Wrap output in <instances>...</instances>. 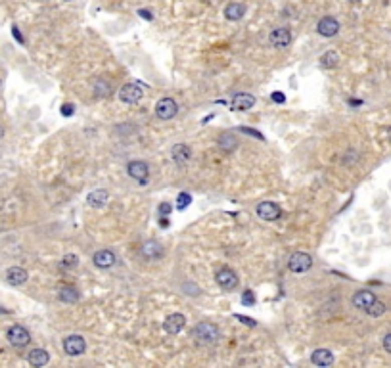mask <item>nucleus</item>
<instances>
[{
	"instance_id": "f257e3e1",
	"label": "nucleus",
	"mask_w": 391,
	"mask_h": 368,
	"mask_svg": "<svg viewBox=\"0 0 391 368\" xmlns=\"http://www.w3.org/2000/svg\"><path fill=\"white\" fill-rule=\"evenodd\" d=\"M192 336H194L200 343L211 345V343H215L219 337H221V334H219V328L213 324V322H200V324H196Z\"/></svg>"
},
{
	"instance_id": "f03ea898",
	"label": "nucleus",
	"mask_w": 391,
	"mask_h": 368,
	"mask_svg": "<svg viewBox=\"0 0 391 368\" xmlns=\"http://www.w3.org/2000/svg\"><path fill=\"white\" fill-rule=\"evenodd\" d=\"M313 265V257L305 251H295L292 253V257L288 259V269L292 272H305L311 269Z\"/></svg>"
},
{
	"instance_id": "7ed1b4c3",
	"label": "nucleus",
	"mask_w": 391,
	"mask_h": 368,
	"mask_svg": "<svg viewBox=\"0 0 391 368\" xmlns=\"http://www.w3.org/2000/svg\"><path fill=\"white\" fill-rule=\"evenodd\" d=\"M176 113H178V104L174 102L173 98H161L157 102V106H155V115L163 121L173 119Z\"/></svg>"
},
{
	"instance_id": "20e7f679",
	"label": "nucleus",
	"mask_w": 391,
	"mask_h": 368,
	"mask_svg": "<svg viewBox=\"0 0 391 368\" xmlns=\"http://www.w3.org/2000/svg\"><path fill=\"white\" fill-rule=\"evenodd\" d=\"M142 96H144V90L136 83H129L119 88V100L125 104H136L142 100Z\"/></svg>"
},
{
	"instance_id": "39448f33",
	"label": "nucleus",
	"mask_w": 391,
	"mask_h": 368,
	"mask_svg": "<svg viewBox=\"0 0 391 368\" xmlns=\"http://www.w3.org/2000/svg\"><path fill=\"white\" fill-rule=\"evenodd\" d=\"M215 280H217V284L225 290V292H230V290H234V288L238 286V276H236V272L232 271V269H228V267H223L221 271H217Z\"/></svg>"
},
{
	"instance_id": "423d86ee",
	"label": "nucleus",
	"mask_w": 391,
	"mask_h": 368,
	"mask_svg": "<svg viewBox=\"0 0 391 368\" xmlns=\"http://www.w3.org/2000/svg\"><path fill=\"white\" fill-rule=\"evenodd\" d=\"M87 349V341L81 336H67L64 339V351L69 357H79Z\"/></svg>"
},
{
	"instance_id": "0eeeda50",
	"label": "nucleus",
	"mask_w": 391,
	"mask_h": 368,
	"mask_svg": "<svg viewBox=\"0 0 391 368\" xmlns=\"http://www.w3.org/2000/svg\"><path fill=\"white\" fill-rule=\"evenodd\" d=\"M129 174L130 178H134L138 184H148V176H150V167L144 161H130L129 163Z\"/></svg>"
},
{
	"instance_id": "6e6552de",
	"label": "nucleus",
	"mask_w": 391,
	"mask_h": 368,
	"mask_svg": "<svg viewBox=\"0 0 391 368\" xmlns=\"http://www.w3.org/2000/svg\"><path fill=\"white\" fill-rule=\"evenodd\" d=\"M8 341H10L14 347H25L29 341H31V336L29 332L23 328V326H12L8 330Z\"/></svg>"
},
{
	"instance_id": "1a4fd4ad",
	"label": "nucleus",
	"mask_w": 391,
	"mask_h": 368,
	"mask_svg": "<svg viewBox=\"0 0 391 368\" xmlns=\"http://www.w3.org/2000/svg\"><path fill=\"white\" fill-rule=\"evenodd\" d=\"M257 215L263 219V221H276V219H280L282 215V209L276 206V204H272V202H261L257 204Z\"/></svg>"
},
{
	"instance_id": "9d476101",
	"label": "nucleus",
	"mask_w": 391,
	"mask_h": 368,
	"mask_svg": "<svg viewBox=\"0 0 391 368\" xmlns=\"http://www.w3.org/2000/svg\"><path fill=\"white\" fill-rule=\"evenodd\" d=\"M269 41H271V44L272 46H276V48H286L288 44L292 43V33H290L288 27H278V29L271 31Z\"/></svg>"
},
{
	"instance_id": "9b49d317",
	"label": "nucleus",
	"mask_w": 391,
	"mask_h": 368,
	"mask_svg": "<svg viewBox=\"0 0 391 368\" xmlns=\"http://www.w3.org/2000/svg\"><path fill=\"white\" fill-rule=\"evenodd\" d=\"M165 330L169 332V334H180V330H184L186 326V316L180 313H174V314H169L167 318H165Z\"/></svg>"
},
{
	"instance_id": "f8f14e48",
	"label": "nucleus",
	"mask_w": 391,
	"mask_h": 368,
	"mask_svg": "<svg viewBox=\"0 0 391 368\" xmlns=\"http://www.w3.org/2000/svg\"><path fill=\"white\" fill-rule=\"evenodd\" d=\"M316 31L320 33L322 37H334V35H337V31H339V22H337L336 18H332V16H326V18H322V20L318 22Z\"/></svg>"
},
{
	"instance_id": "ddd939ff",
	"label": "nucleus",
	"mask_w": 391,
	"mask_h": 368,
	"mask_svg": "<svg viewBox=\"0 0 391 368\" xmlns=\"http://www.w3.org/2000/svg\"><path fill=\"white\" fill-rule=\"evenodd\" d=\"M92 261H94V265H96L98 269H109V267L115 265L117 257H115V253L109 251V249H100V251L94 253Z\"/></svg>"
},
{
	"instance_id": "4468645a",
	"label": "nucleus",
	"mask_w": 391,
	"mask_h": 368,
	"mask_svg": "<svg viewBox=\"0 0 391 368\" xmlns=\"http://www.w3.org/2000/svg\"><path fill=\"white\" fill-rule=\"evenodd\" d=\"M163 253H165V249L159 242H155V240H150V242H146L144 246H142V255L146 257V259H161Z\"/></svg>"
},
{
	"instance_id": "2eb2a0df",
	"label": "nucleus",
	"mask_w": 391,
	"mask_h": 368,
	"mask_svg": "<svg viewBox=\"0 0 391 368\" xmlns=\"http://www.w3.org/2000/svg\"><path fill=\"white\" fill-rule=\"evenodd\" d=\"M171 153H173V161L176 163L178 167L186 165V163L190 161V157H192V150H190L186 144H174Z\"/></svg>"
},
{
	"instance_id": "dca6fc26",
	"label": "nucleus",
	"mask_w": 391,
	"mask_h": 368,
	"mask_svg": "<svg viewBox=\"0 0 391 368\" xmlns=\"http://www.w3.org/2000/svg\"><path fill=\"white\" fill-rule=\"evenodd\" d=\"M374 301H376V295L372 292H368V290H360V292H357L353 295V305L357 309H360V311H366Z\"/></svg>"
},
{
	"instance_id": "f3484780",
	"label": "nucleus",
	"mask_w": 391,
	"mask_h": 368,
	"mask_svg": "<svg viewBox=\"0 0 391 368\" xmlns=\"http://www.w3.org/2000/svg\"><path fill=\"white\" fill-rule=\"evenodd\" d=\"M311 362L316 366H332L334 364V353L328 349H316L311 355Z\"/></svg>"
},
{
	"instance_id": "a211bd4d",
	"label": "nucleus",
	"mask_w": 391,
	"mask_h": 368,
	"mask_svg": "<svg viewBox=\"0 0 391 368\" xmlns=\"http://www.w3.org/2000/svg\"><path fill=\"white\" fill-rule=\"evenodd\" d=\"M29 278V274L25 269H20V267H12L6 271V282L10 284V286H22L23 282H27Z\"/></svg>"
},
{
	"instance_id": "6ab92c4d",
	"label": "nucleus",
	"mask_w": 391,
	"mask_h": 368,
	"mask_svg": "<svg viewBox=\"0 0 391 368\" xmlns=\"http://www.w3.org/2000/svg\"><path fill=\"white\" fill-rule=\"evenodd\" d=\"M253 104H255V98L251 96V94H236V96L232 98V109H236V111H246V109L253 108Z\"/></svg>"
},
{
	"instance_id": "aec40b11",
	"label": "nucleus",
	"mask_w": 391,
	"mask_h": 368,
	"mask_svg": "<svg viewBox=\"0 0 391 368\" xmlns=\"http://www.w3.org/2000/svg\"><path fill=\"white\" fill-rule=\"evenodd\" d=\"M244 14H246V6L240 4V2H230V4H227V8H225V16H227V20H230V22L242 20Z\"/></svg>"
},
{
	"instance_id": "412c9836",
	"label": "nucleus",
	"mask_w": 391,
	"mask_h": 368,
	"mask_svg": "<svg viewBox=\"0 0 391 368\" xmlns=\"http://www.w3.org/2000/svg\"><path fill=\"white\" fill-rule=\"evenodd\" d=\"M27 360H29V364L31 366H44V364H48V360H50V357H48V353L44 351V349H33L31 353H29V357H27Z\"/></svg>"
},
{
	"instance_id": "4be33fe9",
	"label": "nucleus",
	"mask_w": 391,
	"mask_h": 368,
	"mask_svg": "<svg viewBox=\"0 0 391 368\" xmlns=\"http://www.w3.org/2000/svg\"><path fill=\"white\" fill-rule=\"evenodd\" d=\"M108 198H109V194L106 190H94V192H90V194L87 196V202H88V206H92V207H104L108 204Z\"/></svg>"
},
{
	"instance_id": "5701e85b",
	"label": "nucleus",
	"mask_w": 391,
	"mask_h": 368,
	"mask_svg": "<svg viewBox=\"0 0 391 368\" xmlns=\"http://www.w3.org/2000/svg\"><path fill=\"white\" fill-rule=\"evenodd\" d=\"M219 148L227 153L234 152L238 148V138H234L232 134H221L219 136Z\"/></svg>"
},
{
	"instance_id": "b1692460",
	"label": "nucleus",
	"mask_w": 391,
	"mask_h": 368,
	"mask_svg": "<svg viewBox=\"0 0 391 368\" xmlns=\"http://www.w3.org/2000/svg\"><path fill=\"white\" fill-rule=\"evenodd\" d=\"M58 297H60V301H64V303H75L77 299H79V292H77L73 286H64V288L58 292Z\"/></svg>"
},
{
	"instance_id": "393cba45",
	"label": "nucleus",
	"mask_w": 391,
	"mask_h": 368,
	"mask_svg": "<svg viewBox=\"0 0 391 368\" xmlns=\"http://www.w3.org/2000/svg\"><path fill=\"white\" fill-rule=\"evenodd\" d=\"M339 64V54L334 52V50H328L324 54L320 56V65L324 67V69H332V67H336Z\"/></svg>"
},
{
	"instance_id": "a878e982",
	"label": "nucleus",
	"mask_w": 391,
	"mask_h": 368,
	"mask_svg": "<svg viewBox=\"0 0 391 368\" xmlns=\"http://www.w3.org/2000/svg\"><path fill=\"white\" fill-rule=\"evenodd\" d=\"M94 92L98 96H109L111 94V85L108 81H104V79H98L96 85H94Z\"/></svg>"
},
{
	"instance_id": "bb28decb",
	"label": "nucleus",
	"mask_w": 391,
	"mask_h": 368,
	"mask_svg": "<svg viewBox=\"0 0 391 368\" xmlns=\"http://www.w3.org/2000/svg\"><path fill=\"white\" fill-rule=\"evenodd\" d=\"M387 311V307H385V303H381V301H374V303L370 305L368 309H366V313L370 314V316H381V314Z\"/></svg>"
},
{
	"instance_id": "cd10ccee",
	"label": "nucleus",
	"mask_w": 391,
	"mask_h": 368,
	"mask_svg": "<svg viewBox=\"0 0 391 368\" xmlns=\"http://www.w3.org/2000/svg\"><path fill=\"white\" fill-rule=\"evenodd\" d=\"M190 204H192V196L188 194V192H180L178 198H176V207L178 209H186Z\"/></svg>"
},
{
	"instance_id": "c85d7f7f",
	"label": "nucleus",
	"mask_w": 391,
	"mask_h": 368,
	"mask_svg": "<svg viewBox=\"0 0 391 368\" xmlns=\"http://www.w3.org/2000/svg\"><path fill=\"white\" fill-rule=\"evenodd\" d=\"M77 265H79V257H77V255H71V253H69V255H65L64 259H62V267H64V269H75Z\"/></svg>"
},
{
	"instance_id": "c756f323",
	"label": "nucleus",
	"mask_w": 391,
	"mask_h": 368,
	"mask_svg": "<svg viewBox=\"0 0 391 368\" xmlns=\"http://www.w3.org/2000/svg\"><path fill=\"white\" fill-rule=\"evenodd\" d=\"M242 305H246V307H253L255 305V295H253L251 290L242 292Z\"/></svg>"
},
{
	"instance_id": "7c9ffc66",
	"label": "nucleus",
	"mask_w": 391,
	"mask_h": 368,
	"mask_svg": "<svg viewBox=\"0 0 391 368\" xmlns=\"http://www.w3.org/2000/svg\"><path fill=\"white\" fill-rule=\"evenodd\" d=\"M234 318H236V320H240L242 324L250 326V328H255V326H257V322H255L253 318H250V316H242V314H234Z\"/></svg>"
},
{
	"instance_id": "2f4dec72",
	"label": "nucleus",
	"mask_w": 391,
	"mask_h": 368,
	"mask_svg": "<svg viewBox=\"0 0 391 368\" xmlns=\"http://www.w3.org/2000/svg\"><path fill=\"white\" fill-rule=\"evenodd\" d=\"M60 111H62V115H64V117H71V115L75 113V106H73V104H64Z\"/></svg>"
},
{
	"instance_id": "473e14b6",
	"label": "nucleus",
	"mask_w": 391,
	"mask_h": 368,
	"mask_svg": "<svg viewBox=\"0 0 391 368\" xmlns=\"http://www.w3.org/2000/svg\"><path fill=\"white\" fill-rule=\"evenodd\" d=\"M240 132H244V134H250V136H253V138H257V140H265L261 132H257V130H253V129H248V127H244V129H240Z\"/></svg>"
},
{
	"instance_id": "72a5a7b5",
	"label": "nucleus",
	"mask_w": 391,
	"mask_h": 368,
	"mask_svg": "<svg viewBox=\"0 0 391 368\" xmlns=\"http://www.w3.org/2000/svg\"><path fill=\"white\" fill-rule=\"evenodd\" d=\"M272 102H276V104H284L286 102V96H284V92H272Z\"/></svg>"
},
{
	"instance_id": "f704fd0d",
	"label": "nucleus",
	"mask_w": 391,
	"mask_h": 368,
	"mask_svg": "<svg viewBox=\"0 0 391 368\" xmlns=\"http://www.w3.org/2000/svg\"><path fill=\"white\" fill-rule=\"evenodd\" d=\"M171 209H173V207H171V204L163 202L161 206H159V213H161V215H169V213H171Z\"/></svg>"
},
{
	"instance_id": "c9c22d12",
	"label": "nucleus",
	"mask_w": 391,
	"mask_h": 368,
	"mask_svg": "<svg viewBox=\"0 0 391 368\" xmlns=\"http://www.w3.org/2000/svg\"><path fill=\"white\" fill-rule=\"evenodd\" d=\"M383 347H385V351L391 355V334H387V336L383 337Z\"/></svg>"
},
{
	"instance_id": "e433bc0d",
	"label": "nucleus",
	"mask_w": 391,
	"mask_h": 368,
	"mask_svg": "<svg viewBox=\"0 0 391 368\" xmlns=\"http://www.w3.org/2000/svg\"><path fill=\"white\" fill-rule=\"evenodd\" d=\"M138 14H140L144 20H150L152 22L153 20V16H152V12H148V10H138Z\"/></svg>"
},
{
	"instance_id": "4c0bfd02",
	"label": "nucleus",
	"mask_w": 391,
	"mask_h": 368,
	"mask_svg": "<svg viewBox=\"0 0 391 368\" xmlns=\"http://www.w3.org/2000/svg\"><path fill=\"white\" fill-rule=\"evenodd\" d=\"M12 31H14V37H16L20 43H23V39H22V35H20V31H18V27H12Z\"/></svg>"
},
{
	"instance_id": "58836bf2",
	"label": "nucleus",
	"mask_w": 391,
	"mask_h": 368,
	"mask_svg": "<svg viewBox=\"0 0 391 368\" xmlns=\"http://www.w3.org/2000/svg\"><path fill=\"white\" fill-rule=\"evenodd\" d=\"M349 2H360V0H349Z\"/></svg>"
},
{
	"instance_id": "ea45409f",
	"label": "nucleus",
	"mask_w": 391,
	"mask_h": 368,
	"mask_svg": "<svg viewBox=\"0 0 391 368\" xmlns=\"http://www.w3.org/2000/svg\"><path fill=\"white\" fill-rule=\"evenodd\" d=\"M389 136H391V129H389Z\"/></svg>"
},
{
	"instance_id": "a19ab883",
	"label": "nucleus",
	"mask_w": 391,
	"mask_h": 368,
	"mask_svg": "<svg viewBox=\"0 0 391 368\" xmlns=\"http://www.w3.org/2000/svg\"><path fill=\"white\" fill-rule=\"evenodd\" d=\"M65 2H69V0H65Z\"/></svg>"
}]
</instances>
